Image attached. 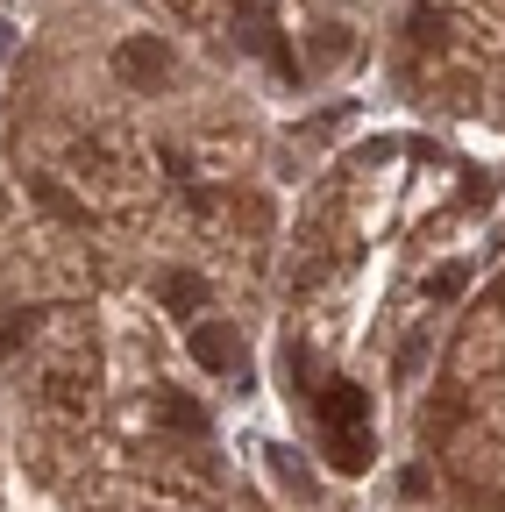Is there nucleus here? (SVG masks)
I'll use <instances>...</instances> for the list:
<instances>
[{"label": "nucleus", "mask_w": 505, "mask_h": 512, "mask_svg": "<svg viewBox=\"0 0 505 512\" xmlns=\"http://www.w3.org/2000/svg\"><path fill=\"white\" fill-rule=\"evenodd\" d=\"M114 72H121V79H143V86H164V79H171V43L129 36V43L114 50Z\"/></svg>", "instance_id": "1"}, {"label": "nucleus", "mask_w": 505, "mask_h": 512, "mask_svg": "<svg viewBox=\"0 0 505 512\" xmlns=\"http://www.w3.org/2000/svg\"><path fill=\"white\" fill-rule=\"evenodd\" d=\"M193 363L200 370H242V335L228 320H200L193 328Z\"/></svg>", "instance_id": "2"}, {"label": "nucleus", "mask_w": 505, "mask_h": 512, "mask_svg": "<svg viewBox=\"0 0 505 512\" xmlns=\"http://www.w3.org/2000/svg\"><path fill=\"white\" fill-rule=\"evenodd\" d=\"M321 427H370V392L363 384H328L321 392Z\"/></svg>", "instance_id": "3"}, {"label": "nucleus", "mask_w": 505, "mask_h": 512, "mask_svg": "<svg viewBox=\"0 0 505 512\" xmlns=\"http://www.w3.org/2000/svg\"><path fill=\"white\" fill-rule=\"evenodd\" d=\"M328 463H335L342 477H363V470H370V434H363V427H328Z\"/></svg>", "instance_id": "4"}, {"label": "nucleus", "mask_w": 505, "mask_h": 512, "mask_svg": "<svg viewBox=\"0 0 505 512\" xmlns=\"http://www.w3.org/2000/svg\"><path fill=\"white\" fill-rule=\"evenodd\" d=\"M264 463H271V477H278L292 498H313V470H306V456H299V448L271 441V448H264Z\"/></svg>", "instance_id": "5"}, {"label": "nucleus", "mask_w": 505, "mask_h": 512, "mask_svg": "<svg viewBox=\"0 0 505 512\" xmlns=\"http://www.w3.org/2000/svg\"><path fill=\"white\" fill-rule=\"evenodd\" d=\"M157 292H164L171 313H200V306H207V278H193V271H164Z\"/></svg>", "instance_id": "6"}, {"label": "nucleus", "mask_w": 505, "mask_h": 512, "mask_svg": "<svg viewBox=\"0 0 505 512\" xmlns=\"http://www.w3.org/2000/svg\"><path fill=\"white\" fill-rule=\"evenodd\" d=\"M242 43H249V50H264V57L278 64V72L292 79V50H285V36H278V29H271L264 15H257V22H249V29H242Z\"/></svg>", "instance_id": "7"}, {"label": "nucleus", "mask_w": 505, "mask_h": 512, "mask_svg": "<svg viewBox=\"0 0 505 512\" xmlns=\"http://www.w3.org/2000/svg\"><path fill=\"white\" fill-rule=\"evenodd\" d=\"M413 43H427V50H441V43H449V8H413Z\"/></svg>", "instance_id": "8"}, {"label": "nucleus", "mask_w": 505, "mask_h": 512, "mask_svg": "<svg viewBox=\"0 0 505 512\" xmlns=\"http://www.w3.org/2000/svg\"><path fill=\"white\" fill-rule=\"evenodd\" d=\"M157 413H164V420H171L178 434H193V427H207V413H200L193 399H185V392H164V399H157Z\"/></svg>", "instance_id": "9"}, {"label": "nucleus", "mask_w": 505, "mask_h": 512, "mask_svg": "<svg viewBox=\"0 0 505 512\" xmlns=\"http://www.w3.org/2000/svg\"><path fill=\"white\" fill-rule=\"evenodd\" d=\"M335 57H349V29L321 22V36H313V64H335Z\"/></svg>", "instance_id": "10"}, {"label": "nucleus", "mask_w": 505, "mask_h": 512, "mask_svg": "<svg viewBox=\"0 0 505 512\" xmlns=\"http://www.w3.org/2000/svg\"><path fill=\"white\" fill-rule=\"evenodd\" d=\"M420 363H427V328H413L399 342V377H420Z\"/></svg>", "instance_id": "11"}, {"label": "nucleus", "mask_w": 505, "mask_h": 512, "mask_svg": "<svg viewBox=\"0 0 505 512\" xmlns=\"http://www.w3.org/2000/svg\"><path fill=\"white\" fill-rule=\"evenodd\" d=\"M36 200H43L50 214H79V207H72V192L57 185V178H36Z\"/></svg>", "instance_id": "12"}, {"label": "nucleus", "mask_w": 505, "mask_h": 512, "mask_svg": "<svg viewBox=\"0 0 505 512\" xmlns=\"http://www.w3.org/2000/svg\"><path fill=\"white\" fill-rule=\"evenodd\" d=\"M463 278H470V271H463V264H449V271L434 278V299H456V292H463Z\"/></svg>", "instance_id": "13"}, {"label": "nucleus", "mask_w": 505, "mask_h": 512, "mask_svg": "<svg viewBox=\"0 0 505 512\" xmlns=\"http://www.w3.org/2000/svg\"><path fill=\"white\" fill-rule=\"evenodd\" d=\"M22 335H29V320H22V313H15V320H0V356L22 349Z\"/></svg>", "instance_id": "14"}, {"label": "nucleus", "mask_w": 505, "mask_h": 512, "mask_svg": "<svg viewBox=\"0 0 505 512\" xmlns=\"http://www.w3.org/2000/svg\"><path fill=\"white\" fill-rule=\"evenodd\" d=\"M50 399H65V406H79L86 392H79V377H50Z\"/></svg>", "instance_id": "15"}, {"label": "nucleus", "mask_w": 505, "mask_h": 512, "mask_svg": "<svg viewBox=\"0 0 505 512\" xmlns=\"http://www.w3.org/2000/svg\"><path fill=\"white\" fill-rule=\"evenodd\" d=\"M8 50H15V29H8V22H0V57H8Z\"/></svg>", "instance_id": "16"}]
</instances>
